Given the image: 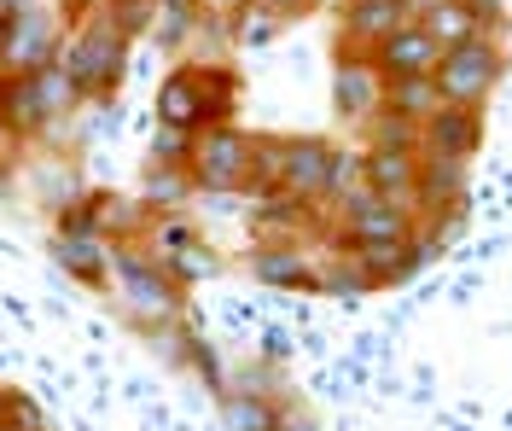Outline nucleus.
Listing matches in <instances>:
<instances>
[{
  "instance_id": "obj_23",
  "label": "nucleus",
  "mask_w": 512,
  "mask_h": 431,
  "mask_svg": "<svg viewBox=\"0 0 512 431\" xmlns=\"http://www.w3.org/2000/svg\"><path fill=\"white\" fill-rule=\"evenodd\" d=\"M198 193V181H192V169L181 164H152V187H146V210H181V204Z\"/></svg>"
},
{
  "instance_id": "obj_11",
  "label": "nucleus",
  "mask_w": 512,
  "mask_h": 431,
  "mask_svg": "<svg viewBox=\"0 0 512 431\" xmlns=\"http://www.w3.org/2000/svg\"><path fill=\"white\" fill-rule=\"evenodd\" d=\"M419 12V0H350L344 6V30H338V47H355V53H373L384 35H396L408 18Z\"/></svg>"
},
{
  "instance_id": "obj_31",
  "label": "nucleus",
  "mask_w": 512,
  "mask_h": 431,
  "mask_svg": "<svg viewBox=\"0 0 512 431\" xmlns=\"http://www.w3.org/2000/svg\"><path fill=\"white\" fill-rule=\"evenodd\" d=\"M466 6L478 12V18L489 24V30H501V24H507V6H501V0H466Z\"/></svg>"
},
{
  "instance_id": "obj_29",
  "label": "nucleus",
  "mask_w": 512,
  "mask_h": 431,
  "mask_svg": "<svg viewBox=\"0 0 512 431\" xmlns=\"http://www.w3.org/2000/svg\"><path fill=\"white\" fill-rule=\"evenodd\" d=\"M6 426L12 431H47L41 426V408L30 397H18V391H6Z\"/></svg>"
},
{
  "instance_id": "obj_35",
  "label": "nucleus",
  "mask_w": 512,
  "mask_h": 431,
  "mask_svg": "<svg viewBox=\"0 0 512 431\" xmlns=\"http://www.w3.org/2000/svg\"><path fill=\"white\" fill-rule=\"evenodd\" d=\"M12 6H35V0H12Z\"/></svg>"
},
{
  "instance_id": "obj_5",
  "label": "nucleus",
  "mask_w": 512,
  "mask_h": 431,
  "mask_svg": "<svg viewBox=\"0 0 512 431\" xmlns=\"http://www.w3.org/2000/svg\"><path fill=\"white\" fill-rule=\"evenodd\" d=\"M501 76H507V53H501V41H466V47H448L443 65H437V88H443L448 105H489V94L501 88Z\"/></svg>"
},
{
  "instance_id": "obj_13",
  "label": "nucleus",
  "mask_w": 512,
  "mask_h": 431,
  "mask_svg": "<svg viewBox=\"0 0 512 431\" xmlns=\"http://www.w3.org/2000/svg\"><path fill=\"white\" fill-rule=\"evenodd\" d=\"M373 59H379L384 76H437L443 47L431 41V30H425L419 18H408L396 35H384L379 47H373Z\"/></svg>"
},
{
  "instance_id": "obj_9",
  "label": "nucleus",
  "mask_w": 512,
  "mask_h": 431,
  "mask_svg": "<svg viewBox=\"0 0 512 431\" xmlns=\"http://www.w3.org/2000/svg\"><path fill=\"white\" fill-rule=\"evenodd\" d=\"M338 228L350 233V245H379V239H414L419 210L402 199H384V193H361L355 204L338 210Z\"/></svg>"
},
{
  "instance_id": "obj_33",
  "label": "nucleus",
  "mask_w": 512,
  "mask_h": 431,
  "mask_svg": "<svg viewBox=\"0 0 512 431\" xmlns=\"http://www.w3.org/2000/svg\"><path fill=\"white\" fill-rule=\"evenodd\" d=\"M12 193V164H0V199Z\"/></svg>"
},
{
  "instance_id": "obj_7",
  "label": "nucleus",
  "mask_w": 512,
  "mask_h": 431,
  "mask_svg": "<svg viewBox=\"0 0 512 431\" xmlns=\"http://www.w3.org/2000/svg\"><path fill=\"white\" fill-rule=\"evenodd\" d=\"M140 239L152 245V257H158V263L181 280V286H198V280H216V274H222V251H216L204 233L192 228L187 216H169V222H163V216H152Z\"/></svg>"
},
{
  "instance_id": "obj_17",
  "label": "nucleus",
  "mask_w": 512,
  "mask_h": 431,
  "mask_svg": "<svg viewBox=\"0 0 512 431\" xmlns=\"http://www.w3.org/2000/svg\"><path fill=\"white\" fill-rule=\"evenodd\" d=\"M332 152H338V146H326V140H315V134H286V181H280V193H297V199L320 204Z\"/></svg>"
},
{
  "instance_id": "obj_36",
  "label": "nucleus",
  "mask_w": 512,
  "mask_h": 431,
  "mask_svg": "<svg viewBox=\"0 0 512 431\" xmlns=\"http://www.w3.org/2000/svg\"><path fill=\"white\" fill-rule=\"evenodd\" d=\"M0 431H12V426H6V420H0Z\"/></svg>"
},
{
  "instance_id": "obj_34",
  "label": "nucleus",
  "mask_w": 512,
  "mask_h": 431,
  "mask_svg": "<svg viewBox=\"0 0 512 431\" xmlns=\"http://www.w3.org/2000/svg\"><path fill=\"white\" fill-rule=\"evenodd\" d=\"M0 420H6V391H0Z\"/></svg>"
},
{
  "instance_id": "obj_24",
  "label": "nucleus",
  "mask_w": 512,
  "mask_h": 431,
  "mask_svg": "<svg viewBox=\"0 0 512 431\" xmlns=\"http://www.w3.org/2000/svg\"><path fill=\"white\" fill-rule=\"evenodd\" d=\"M227 30H233V41H239V47H268V41H274V35L286 30V18H280V12H268V6H245V12H233V24H227Z\"/></svg>"
},
{
  "instance_id": "obj_2",
  "label": "nucleus",
  "mask_w": 512,
  "mask_h": 431,
  "mask_svg": "<svg viewBox=\"0 0 512 431\" xmlns=\"http://www.w3.org/2000/svg\"><path fill=\"white\" fill-rule=\"evenodd\" d=\"M111 280L123 292V309L134 327L158 332V327H181L187 321V303H181V280L152 257L146 239H111Z\"/></svg>"
},
{
  "instance_id": "obj_32",
  "label": "nucleus",
  "mask_w": 512,
  "mask_h": 431,
  "mask_svg": "<svg viewBox=\"0 0 512 431\" xmlns=\"http://www.w3.org/2000/svg\"><path fill=\"white\" fill-rule=\"evenodd\" d=\"M245 6H251V0H198L204 18H227V24H233V12H245Z\"/></svg>"
},
{
  "instance_id": "obj_25",
  "label": "nucleus",
  "mask_w": 512,
  "mask_h": 431,
  "mask_svg": "<svg viewBox=\"0 0 512 431\" xmlns=\"http://www.w3.org/2000/svg\"><path fill=\"white\" fill-rule=\"evenodd\" d=\"M280 181H286V134L280 140H256L251 193H280Z\"/></svg>"
},
{
  "instance_id": "obj_6",
  "label": "nucleus",
  "mask_w": 512,
  "mask_h": 431,
  "mask_svg": "<svg viewBox=\"0 0 512 431\" xmlns=\"http://www.w3.org/2000/svg\"><path fill=\"white\" fill-rule=\"evenodd\" d=\"M64 53V24L59 12H47L41 0L35 6H18L0 30V76H30V70L53 65Z\"/></svg>"
},
{
  "instance_id": "obj_14",
  "label": "nucleus",
  "mask_w": 512,
  "mask_h": 431,
  "mask_svg": "<svg viewBox=\"0 0 512 431\" xmlns=\"http://www.w3.org/2000/svg\"><path fill=\"white\" fill-rule=\"evenodd\" d=\"M419 169H425V152L419 146H367V193L414 204Z\"/></svg>"
},
{
  "instance_id": "obj_10",
  "label": "nucleus",
  "mask_w": 512,
  "mask_h": 431,
  "mask_svg": "<svg viewBox=\"0 0 512 431\" xmlns=\"http://www.w3.org/2000/svg\"><path fill=\"white\" fill-rule=\"evenodd\" d=\"M245 268H251L262 286H286V292H315V257L297 245V239H256L245 251Z\"/></svg>"
},
{
  "instance_id": "obj_12",
  "label": "nucleus",
  "mask_w": 512,
  "mask_h": 431,
  "mask_svg": "<svg viewBox=\"0 0 512 431\" xmlns=\"http://www.w3.org/2000/svg\"><path fill=\"white\" fill-rule=\"evenodd\" d=\"M425 152H437V158H478L483 146V105H437L431 117H425V140H419Z\"/></svg>"
},
{
  "instance_id": "obj_22",
  "label": "nucleus",
  "mask_w": 512,
  "mask_h": 431,
  "mask_svg": "<svg viewBox=\"0 0 512 431\" xmlns=\"http://www.w3.org/2000/svg\"><path fill=\"white\" fill-rule=\"evenodd\" d=\"M198 82H204V105H210V123H233V111H239V70L227 65H198ZM204 123V129H210Z\"/></svg>"
},
{
  "instance_id": "obj_18",
  "label": "nucleus",
  "mask_w": 512,
  "mask_h": 431,
  "mask_svg": "<svg viewBox=\"0 0 512 431\" xmlns=\"http://www.w3.org/2000/svg\"><path fill=\"white\" fill-rule=\"evenodd\" d=\"M53 263H59L70 280H82V286H105V280H111V239L59 228L53 233Z\"/></svg>"
},
{
  "instance_id": "obj_19",
  "label": "nucleus",
  "mask_w": 512,
  "mask_h": 431,
  "mask_svg": "<svg viewBox=\"0 0 512 431\" xmlns=\"http://www.w3.org/2000/svg\"><path fill=\"white\" fill-rule=\"evenodd\" d=\"M414 18L431 30V41H437L443 53H448V47H466V41H478V35H489V24H483L466 0H419Z\"/></svg>"
},
{
  "instance_id": "obj_27",
  "label": "nucleus",
  "mask_w": 512,
  "mask_h": 431,
  "mask_svg": "<svg viewBox=\"0 0 512 431\" xmlns=\"http://www.w3.org/2000/svg\"><path fill=\"white\" fill-rule=\"evenodd\" d=\"M192 140H198L192 129H163V123H158V140H152V164H181V169H187V164H192Z\"/></svg>"
},
{
  "instance_id": "obj_21",
  "label": "nucleus",
  "mask_w": 512,
  "mask_h": 431,
  "mask_svg": "<svg viewBox=\"0 0 512 431\" xmlns=\"http://www.w3.org/2000/svg\"><path fill=\"white\" fill-rule=\"evenodd\" d=\"M367 193V152H332V169H326V187H320V210H344Z\"/></svg>"
},
{
  "instance_id": "obj_15",
  "label": "nucleus",
  "mask_w": 512,
  "mask_h": 431,
  "mask_svg": "<svg viewBox=\"0 0 512 431\" xmlns=\"http://www.w3.org/2000/svg\"><path fill=\"white\" fill-rule=\"evenodd\" d=\"M158 123H163V129H192V134L210 123V105H204L198 65H175L158 82Z\"/></svg>"
},
{
  "instance_id": "obj_20",
  "label": "nucleus",
  "mask_w": 512,
  "mask_h": 431,
  "mask_svg": "<svg viewBox=\"0 0 512 431\" xmlns=\"http://www.w3.org/2000/svg\"><path fill=\"white\" fill-rule=\"evenodd\" d=\"M443 105V88H437V76H390V88H384V111H396V117H408L425 129V117Z\"/></svg>"
},
{
  "instance_id": "obj_8",
  "label": "nucleus",
  "mask_w": 512,
  "mask_h": 431,
  "mask_svg": "<svg viewBox=\"0 0 512 431\" xmlns=\"http://www.w3.org/2000/svg\"><path fill=\"white\" fill-rule=\"evenodd\" d=\"M384 88H390V76L379 70L373 53H355V47H338V59H332V111L344 117V123H373L384 111Z\"/></svg>"
},
{
  "instance_id": "obj_3",
  "label": "nucleus",
  "mask_w": 512,
  "mask_h": 431,
  "mask_svg": "<svg viewBox=\"0 0 512 431\" xmlns=\"http://www.w3.org/2000/svg\"><path fill=\"white\" fill-rule=\"evenodd\" d=\"M82 105V88H76V76L53 59V65L30 70V76H6V94H0V117L12 123L18 140H35V134H47L59 117H70Z\"/></svg>"
},
{
  "instance_id": "obj_30",
  "label": "nucleus",
  "mask_w": 512,
  "mask_h": 431,
  "mask_svg": "<svg viewBox=\"0 0 512 431\" xmlns=\"http://www.w3.org/2000/svg\"><path fill=\"white\" fill-rule=\"evenodd\" d=\"M256 6H268V12H280V18L291 24V18H309V12H315L320 0H256Z\"/></svg>"
},
{
  "instance_id": "obj_16",
  "label": "nucleus",
  "mask_w": 512,
  "mask_h": 431,
  "mask_svg": "<svg viewBox=\"0 0 512 431\" xmlns=\"http://www.w3.org/2000/svg\"><path fill=\"white\" fill-rule=\"evenodd\" d=\"M460 204H466V158H437V152H425L414 210L419 216H460Z\"/></svg>"
},
{
  "instance_id": "obj_1",
  "label": "nucleus",
  "mask_w": 512,
  "mask_h": 431,
  "mask_svg": "<svg viewBox=\"0 0 512 431\" xmlns=\"http://www.w3.org/2000/svg\"><path fill=\"white\" fill-rule=\"evenodd\" d=\"M128 41L134 35L105 12V0H76V30H64L59 65L76 76L82 105H111L128 70Z\"/></svg>"
},
{
  "instance_id": "obj_4",
  "label": "nucleus",
  "mask_w": 512,
  "mask_h": 431,
  "mask_svg": "<svg viewBox=\"0 0 512 431\" xmlns=\"http://www.w3.org/2000/svg\"><path fill=\"white\" fill-rule=\"evenodd\" d=\"M251 164H256V134L239 123H210L192 140V181L198 193H251Z\"/></svg>"
},
{
  "instance_id": "obj_26",
  "label": "nucleus",
  "mask_w": 512,
  "mask_h": 431,
  "mask_svg": "<svg viewBox=\"0 0 512 431\" xmlns=\"http://www.w3.org/2000/svg\"><path fill=\"white\" fill-rule=\"evenodd\" d=\"M105 12H111V18H117L128 35H146L152 24H158L163 0H105Z\"/></svg>"
},
{
  "instance_id": "obj_28",
  "label": "nucleus",
  "mask_w": 512,
  "mask_h": 431,
  "mask_svg": "<svg viewBox=\"0 0 512 431\" xmlns=\"http://www.w3.org/2000/svg\"><path fill=\"white\" fill-rule=\"evenodd\" d=\"M227 420H233L239 431H280L274 408H268V402H251V397H233V402H227Z\"/></svg>"
}]
</instances>
